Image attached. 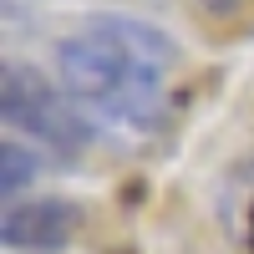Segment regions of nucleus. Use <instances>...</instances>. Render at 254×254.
Instances as JSON below:
<instances>
[{
  "label": "nucleus",
  "mask_w": 254,
  "mask_h": 254,
  "mask_svg": "<svg viewBox=\"0 0 254 254\" xmlns=\"http://www.w3.org/2000/svg\"><path fill=\"white\" fill-rule=\"evenodd\" d=\"M61 92L87 117L117 127H158L168 117V92L178 71V41L142 15L102 10L56 46Z\"/></svg>",
  "instance_id": "obj_1"
},
{
  "label": "nucleus",
  "mask_w": 254,
  "mask_h": 254,
  "mask_svg": "<svg viewBox=\"0 0 254 254\" xmlns=\"http://www.w3.org/2000/svg\"><path fill=\"white\" fill-rule=\"evenodd\" d=\"M0 122H5V132L26 137L36 153H51L61 163H76L97 142L92 117L26 61L0 66Z\"/></svg>",
  "instance_id": "obj_2"
},
{
  "label": "nucleus",
  "mask_w": 254,
  "mask_h": 254,
  "mask_svg": "<svg viewBox=\"0 0 254 254\" xmlns=\"http://www.w3.org/2000/svg\"><path fill=\"white\" fill-rule=\"evenodd\" d=\"M81 229V203L61 193L15 198L0 214V244L10 254H61Z\"/></svg>",
  "instance_id": "obj_3"
},
{
  "label": "nucleus",
  "mask_w": 254,
  "mask_h": 254,
  "mask_svg": "<svg viewBox=\"0 0 254 254\" xmlns=\"http://www.w3.org/2000/svg\"><path fill=\"white\" fill-rule=\"evenodd\" d=\"M36 173H41V153L26 137L5 132V142H0V193H5V203H15L20 188H26Z\"/></svg>",
  "instance_id": "obj_4"
},
{
  "label": "nucleus",
  "mask_w": 254,
  "mask_h": 254,
  "mask_svg": "<svg viewBox=\"0 0 254 254\" xmlns=\"http://www.w3.org/2000/svg\"><path fill=\"white\" fill-rule=\"evenodd\" d=\"M198 5L208 15H234V10H244V0H198Z\"/></svg>",
  "instance_id": "obj_5"
}]
</instances>
